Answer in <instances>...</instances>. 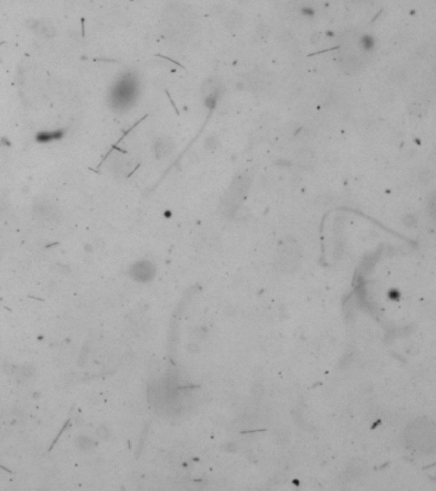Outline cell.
I'll return each instance as SVG.
<instances>
[{
	"label": "cell",
	"mask_w": 436,
	"mask_h": 491,
	"mask_svg": "<svg viewBox=\"0 0 436 491\" xmlns=\"http://www.w3.org/2000/svg\"><path fill=\"white\" fill-rule=\"evenodd\" d=\"M248 186H250V176L247 174H239L237 178L233 181L232 186H230L229 192L227 194V202L228 206H237L235 204L241 201L243 194L247 191Z\"/></svg>",
	"instance_id": "obj_1"
}]
</instances>
